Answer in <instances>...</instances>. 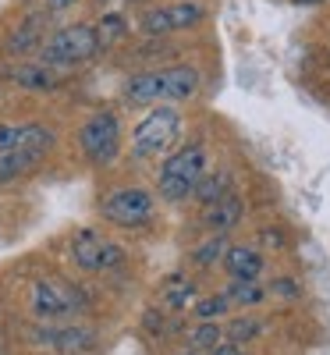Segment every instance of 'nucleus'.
Segmentation results:
<instances>
[{
	"label": "nucleus",
	"instance_id": "nucleus-1",
	"mask_svg": "<svg viewBox=\"0 0 330 355\" xmlns=\"http://www.w3.org/2000/svg\"><path fill=\"white\" fill-rule=\"evenodd\" d=\"M202 89V71L196 64H160L135 71L121 82V100L132 107H167L189 103Z\"/></svg>",
	"mask_w": 330,
	"mask_h": 355
},
{
	"label": "nucleus",
	"instance_id": "nucleus-2",
	"mask_svg": "<svg viewBox=\"0 0 330 355\" xmlns=\"http://www.w3.org/2000/svg\"><path fill=\"white\" fill-rule=\"evenodd\" d=\"M25 306L33 313L36 323H68V320H82L89 309V295L64 277H33L25 291Z\"/></svg>",
	"mask_w": 330,
	"mask_h": 355
},
{
	"label": "nucleus",
	"instance_id": "nucleus-3",
	"mask_svg": "<svg viewBox=\"0 0 330 355\" xmlns=\"http://www.w3.org/2000/svg\"><path fill=\"white\" fill-rule=\"evenodd\" d=\"M185 135V117L177 107H149L142 121L132 128V160L153 164L174 153V146Z\"/></svg>",
	"mask_w": 330,
	"mask_h": 355
},
{
	"label": "nucleus",
	"instance_id": "nucleus-4",
	"mask_svg": "<svg viewBox=\"0 0 330 355\" xmlns=\"http://www.w3.org/2000/svg\"><path fill=\"white\" fill-rule=\"evenodd\" d=\"M209 171V153L199 139L177 146L171 157H164L160 171H157V196L164 202H185L196 185L202 182V174Z\"/></svg>",
	"mask_w": 330,
	"mask_h": 355
},
{
	"label": "nucleus",
	"instance_id": "nucleus-5",
	"mask_svg": "<svg viewBox=\"0 0 330 355\" xmlns=\"http://www.w3.org/2000/svg\"><path fill=\"white\" fill-rule=\"evenodd\" d=\"M68 259L75 263V270L89 277H114L125 270L128 252L121 242H114L100 227H75L68 239Z\"/></svg>",
	"mask_w": 330,
	"mask_h": 355
},
{
	"label": "nucleus",
	"instance_id": "nucleus-6",
	"mask_svg": "<svg viewBox=\"0 0 330 355\" xmlns=\"http://www.w3.org/2000/svg\"><path fill=\"white\" fill-rule=\"evenodd\" d=\"M96 57H100L96 28L89 21H71V25H57L43 40L36 61H43L53 71H68V68H82L89 61H96Z\"/></svg>",
	"mask_w": 330,
	"mask_h": 355
},
{
	"label": "nucleus",
	"instance_id": "nucleus-7",
	"mask_svg": "<svg viewBox=\"0 0 330 355\" xmlns=\"http://www.w3.org/2000/svg\"><path fill=\"white\" fill-rule=\"evenodd\" d=\"M78 139V150L85 157L89 167H110L121 157V146H125V125H121V114L114 107H100L85 117L75 132Z\"/></svg>",
	"mask_w": 330,
	"mask_h": 355
},
{
	"label": "nucleus",
	"instance_id": "nucleus-8",
	"mask_svg": "<svg viewBox=\"0 0 330 355\" xmlns=\"http://www.w3.org/2000/svg\"><path fill=\"white\" fill-rule=\"evenodd\" d=\"M100 217L121 231L149 227L157 220V192H149L142 185H117L100 199Z\"/></svg>",
	"mask_w": 330,
	"mask_h": 355
},
{
	"label": "nucleus",
	"instance_id": "nucleus-9",
	"mask_svg": "<svg viewBox=\"0 0 330 355\" xmlns=\"http://www.w3.org/2000/svg\"><path fill=\"white\" fill-rule=\"evenodd\" d=\"M28 341L36 348H43L46 355H93L100 348V334L96 327H89L82 320H68V323H36L28 331Z\"/></svg>",
	"mask_w": 330,
	"mask_h": 355
},
{
	"label": "nucleus",
	"instance_id": "nucleus-10",
	"mask_svg": "<svg viewBox=\"0 0 330 355\" xmlns=\"http://www.w3.org/2000/svg\"><path fill=\"white\" fill-rule=\"evenodd\" d=\"M206 4L202 0H171V4H153L139 15V33L149 40H164L174 33H189V28L206 21Z\"/></svg>",
	"mask_w": 330,
	"mask_h": 355
},
{
	"label": "nucleus",
	"instance_id": "nucleus-11",
	"mask_svg": "<svg viewBox=\"0 0 330 355\" xmlns=\"http://www.w3.org/2000/svg\"><path fill=\"white\" fill-rule=\"evenodd\" d=\"M53 146H57V135L43 121H0V157L33 153V157L46 160Z\"/></svg>",
	"mask_w": 330,
	"mask_h": 355
},
{
	"label": "nucleus",
	"instance_id": "nucleus-12",
	"mask_svg": "<svg viewBox=\"0 0 330 355\" xmlns=\"http://www.w3.org/2000/svg\"><path fill=\"white\" fill-rule=\"evenodd\" d=\"M0 75H4V82L25 89V93H53V89L61 85V71L46 68L43 61H36V57H28V61H15Z\"/></svg>",
	"mask_w": 330,
	"mask_h": 355
},
{
	"label": "nucleus",
	"instance_id": "nucleus-13",
	"mask_svg": "<svg viewBox=\"0 0 330 355\" xmlns=\"http://www.w3.org/2000/svg\"><path fill=\"white\" fill-rule=\"evenodd\" d=\"M242 220H245V202H242V196H238V192H231V196H224L217 202L202 206V227L209 234H220V239H227V231H234Z\"/></svg>",
	"mask_w": 330,
	"mask_h": 355
},
{
	"label": "nucleus",
	"instance_id": "nucleus-14",
	"mask_svg": "<svg viewBox=\"0 0 330 355\" xmlns=\"http://www.w3.org/2000/svg\"><path fill=\"white\" fill-rule=\"evenodd\" d=\"M224 274L231 281H259L263 270H266V259L256 245H245V242H238V245H227L224 249Z\"/></svg>",
	"mask_w": 330,
	"mask_h": 355
},
{
	"label": "nucleus",
	"instance_id": "nucleus-15",
	"mask_svg": "<svg viewBox=\"0 0 330 355\" xmlns=\"http://www.w3.org/2000/svg\"><path fill=\"white\" fill-rule=\"evenodd\" d=\"M46 36H50V33H46L43 15H33V18H25V21L15 28V33L8 36L4 50H8L11 57H18V61H28V57H36V53H40V46H43Z\"/></svg>",
	"mask_w": 330,
	"mask_h": 355
},
{
	"label": "nucleus",
	"instance_id": "nucleus-16",
	"mask_svg": "<svg viewBox=\"0 0 330 355\" xmlns=\"http://www.w3.org/2000/svg\"><path fill=\"white\" fill-rule=\"evenodd\" d=\"M196 299H199V284L185 274H171L160 284V309L167 313H185L196 306Z\"/></svg>",
	"mask_w": 330,
	"mask_h": 355
},
{
	"label": "nucleus",
	"instance_id": "nucleus-17",
	"mask_svg": "<svg viewBox=\"0 0 330 355\" xmlns=\"http://www.w3.org/2000/svg\"><path fill=\"white\" fill-rule=\"evenodd\" d=\"M266 284L263 281H231V288L224 291V299L231 309H256L266 302Z\"/></svg>",
	"mask_w": 330,
	"mask_h": 355
},
{
	"label": "nucleus",
	"instance_id": "nucleus-18",
	"mask_svg": "<svg viewBox=\"0 0 330 355\" xmlns=\"http://www.w3.org/2000/svg\"><path fill=\"white\" fill-rule=\"evenodd\" d=\"M231 192H234V182H231V174L220 167V171H206L192 196H196L202 206H209V202H217V199H224V196H231Z\"/></svg>",
	"mask_w": 330,
	"mask_h": 355
},
{
	"label": "nucleus",
	"instance_id": "nucleus-19",
	"mask_svg": "<svg viewBox=\"0 0 330 355\" xmlns=\"http://www.w3.org/2000/svg\"><path fill=\"white\" fill-rule=\"evenodd\" d=\"M96 43H100V53L103 50H110L114 43H121L125 36H128V18L121 15V11H110V15H103L96 25Z\"/></svg>",
	"mask_w": 330,
	"mask_h": 355
},
{
	"label": "nucleus",
	"instance_id": "nucleus-20",
	"mask_svg": "<svg viewBox=\"0 0 330 355\" xmlns=\"http://www.w3.org/2000/svg\"><path fill=\"white\" fill-rule=\"evenodd\" d=\"M266 331V320L259 316H234L227 327H224V341H234V345H245V341H256L259 334Z\"/></svg>",
	"mask_w": 330,
	"mask_h": 355
},
{
	"label": "nucleus",
	"instance_id": "nucleus-21",
	"mask_svg": "<svg viewBox=\"0 0 330 355\" xmlns=\"http://www.w3.org/2000/svg\"><path fill=\"white\" fill-rule=\"evenodd\" d=\"M192 313H196L199 323H220V320L231 313V306H227V299H224V291H217V295H199L196 306H192Z\"/></svg>",
	"mask_w": 330,
	"mask_h": 355
},
{
	"label": "nucleus",
	"instance_id": "nucleus-22",
	"mask_svg": "<svg viewBox=\"0 0 330 355\" xmlns=\"http://www.w3.org/2000/svg\"><path fill=\"white\" fill-rule=\"evenodd\" d=\"M224 341V323H196V327L189 331V348L192 352H209V348H217Z\"/></svg>",
	"mask_w": 330,
	"mask_h": 355
},
{
	"label": "nucleus",
	"instance_id": "nucleus-23",
	"mask_svg": "<svg viewBox=\"0 0 330 355\" xmlns=\"http://www.w3.org/2000/svg\"><path fill=\"white\" fill-rule=\"evenodd\" d=\"M224 249H227V242L220 239V234H209L202 245L192 249V263H196V266H217V263L224 259Z\"/></svg>",
	"mask_w": 330,
	"mask_h": 355
},
{
	"label": "nucleus",
	"instance_id": "nucleus-24",
	"mask_svg": "<svg viewBox=\"0 0 330 355\" xmlns=\"http://www.w3.org/2000/svg\"><path fill=\"white\" fill-rule=\"evenodd\" d=\"M206 355H249L245 345H234V341H220L217 348H209Z\"/></svg>",
	"mask_w": 330,
	"mask_h": 355
},
{
	"label": "nucleus",
	"instance_id": "nucleus-25",
	"mask_svg": "<svg viewBox=\"0 0 330 355\" xmlns=\"http://www.w3.org/2000/svg\"><path fill=\"white\" fill-rule=\"evenodd\" d=\"M78 4V0H43V11L46 15H64V11H71Z\"/></svg>",
	"mask_w": 330,
	"mask_h": 355
},
{
	"label": "nucleus",
	"instance_id": "nucleus-26",
	"mask_svg": "<svg viewBox=\"0 0 330 355\" xmlns=\"http://www.w3.org/2000/svg\"><path fill=\"white\" fill-rule=\"evenodd\" d=\"M298 8H316V4H327V0H295Z\"/></svg>",
	"mask_w": 330,
	"mask_h": 355
},
{
	"label": "nucleus",
	"instance_id": "nucleus-27",
	"mask_svg": "<svg viewBox=\"0 0 330 355\" xmlns=\"http://www.w3.org/2000/svg\"><path fill=\"white\" fill-rule=\"evenodd\" d=\"M182 355H202V352H192V348H189V352H182Z\"/></svg>",
	"mask_w": 330,
	"mask_h": 355
},
{
	"label": "nucleus",
	"instance_id": "nucleus-28",
	"mask_svg": "<svg viewBox=\"0 0 330 355\" xmlns=\"http://www.w3.org/2000/svg\"><path fill=\"white\" fill-rule=\"evenodd\" d=\"M128 4H139V0H128Z\"/></svg>",
	"mask_w": 330,
	"mask_h": 355
},
{
	"label": "nucleus",
	"instance_id": "nucleus-29",
	"mask_svg": "<svg viewBox=\"0 0 330 355\" xmlns=\"http://www.w3.org/2000/svg\"><path fill=\"white\" fill-rule=\"evenodd\" d=\"M96 4H107V0H96Z\"/></svg>",
	"mask_w": 330,
	"mask_h": 355
}]
</instances>
